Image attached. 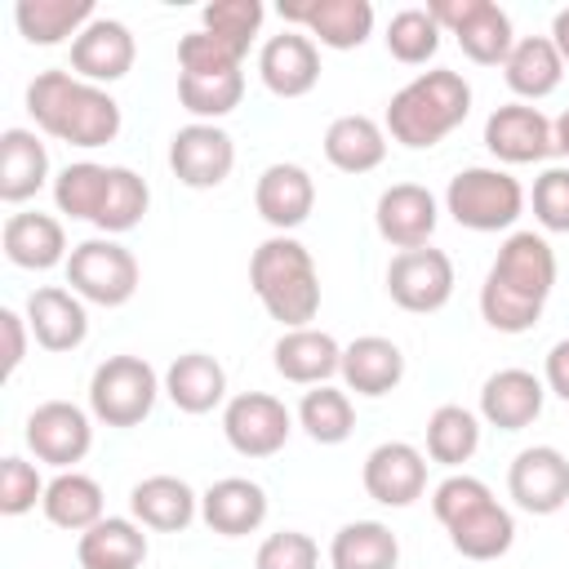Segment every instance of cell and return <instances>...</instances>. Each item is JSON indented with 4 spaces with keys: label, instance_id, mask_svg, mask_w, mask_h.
Wrapping results in <instances>:
<instances>
[{
    "label": "cell",
    "instance_id": "cell-1",
    "mask_svg": "<svg viewBox=\"0 0 569 569\" xmlns=\"http://www.w3.org/2000/svg\"><path fill=\"white\" fill-rule=\"evenodd\" d=\"M556 289V249L542 231H511L480 284V316L498 333H529Z\"/></svg>",
    "mask_w": 569,
    "mask_h": 569
},
{
    "label": "cell",
    "instance_id": "cell-2",
    "mask_svg": "<svg viewBox=\"0 0 569 569\" xmlns=\"http://www.w3.org/2000/svg\"><path fill=\"white\" fill-rule=\"evenodd\" d=\"M27 111L36 129H44L49 138L67 147H84V151L107 147L120 133V102L102 84H89L62 67L36 71V80L27 84Z\"/></svg>",
    "mask_w": 569,
    "mask_h": 569
},
{
    "label": "cell",
    "instance_id": "cell-3",
    "mask_svg": "<svg viewBox=\"0 0 569 569\" xmlns=\"http://www.w3.org/2000/svg\"><path fill=\"white\" fill-rule=\"evenodd\" d=\"M467 116H471V84L462 80V71L431 67L391 93L382 129L391 142H400L409 151H427V147L445 142Z\"/></svg>",
    "mask_w": 569,
    "mask_h": 569
},
{
    "label": "cell",
    "instance_id": "cell-4",
    "mask_svg": "<svg viewBox=\"0 0 569 569\" xmlns=\"http://www.w3.org/2000/svg\"><path fill=\"white\" fill-rule=\"evenodd\" d=\"M249 284L271 320L284 329H302L320 311V271L302 240L267 236L249 258Z\"/></svg>",
    "mask_w": 569,
    "mask_h": 569
},
{
    "label": "cell",
    "instance_id": "cell-5",
    "mask_svg": "<svg viewBox=\"0 0 569 569\" xmlns=\"http://www.w3.org/2000/svg\"><path fill=\"white\" fill-rule=\"evenodd\" d=\"M445 213L467 231H511L525 213V187L498 164H471L449 178Z\"/></svg>",
    "mask_w": 569,
    "mask_h": 569
},
{
    "label": "cell",
    "instance_id": "cell-6",
    "mask_svg": "<svg viewBox=\"0 0 569 569\" xmlns=\"http://www.w3.org/2000/svg\"><path fill=\"white\" fill-rule=\"evenodd\" d=\"M164 378L142 356H107L89 378V413L107 427H138L151 418Z\"/></svg>",
    "mask_w": 569,
    "mask_h": 569
},
{
    "label": "cell",
    "instance_id": "cell-7",
    "mask_svg": "<svg viewBox=\"0 0 569 569\" xmlns=\"http://www.w3.org/2000/svg\"><path fill=\"white\" fill-rule=\"evenodd\" d=\"M67 284L93 307H124L138 293V258L116 236H93L71 244Z\"/></svg>",
    "mask_w": 569,
    "mask_h": 569
},
{
    "label": "cell",
    "instance_id": "cell-8",
    "mask_svg": "<svg viewBox=\"0 0 569 569\" xmlns=\"http://www.w3.org/2000/svg\"><path fill=\"white\" fill-rule=\"evenodd\" d=\"M427 13L440 22V31L458 40V49L476 67H502L516 44L507 9H498L493 0H431Z\"/></svg>",
    "mask_w": 569,
    "mask_h": 569
},
{
    "label": "cell",
    "instance_id": "cell-9",
    "mask_svg": "<svg viewBox=\"0 0 569 569\" xmlns=\"http://www.w3.org/2000/svg\"><path fill=\"white\" fill-rule=\"evenodd\" d=\"M453 258L445 249H405L387 262V293L400 311L413 316H431L453 298Z\"/></svg>",
    "mask_w": 569,
    "mask_h": 569
},
{
    "label": "cell",
    "instance_id": "cell-10",
    "mask_svg": "<svg viewBox=\"0 0 569 569\" xmlns=\"http://www.w3.org/2000/svg\"><path fill=\"white\" fill-rule=\"evenodd\" d=\"M293 413L271 391H240L222 405V436L240 458H271L284 449Z\"/></svg>",
    "mask_w": 569,
    "mask_h": 569
},
{
    "label": "cell",
    "instance_id": "cell-11",
    "mask_svg": "<svg viewBox=\"0 0 569 569\" xmlns=\"http://www.w3.org/2000/svg\"><path fill=\"white\" fill-rule=\"evenodd\" d=\"M22 440L40 462L58 471H76V462H84V453L93 449V422L71 400H44L27 413Z\"/></svg>",
    "mask_w": 569,
    "mask_h": 569
},
{
    "label": "cell",
    "instance_id": "cell-12",
    "mask_svg": "<svg viewBox=\"0 0 569 569\" xmlns=\"http://www.w3.org/2000/svg\"><path fill=\"white\" fill-rule=\"evenodd\" d=\"M169 169L191 191H213L236 169V142L222 124L191 120L169 138Z\"/></svg>",
    "mask_w": 569,
    "mask_h": 569
},
{
    "label": "cell",
    "instance_id": "cell-13",
    "mask_svg": "<svg viewBox=\"0 0 569 569\" xmlns=\"http://www.w3.org/2000/svg\"><path fill=\"white\" fill-rule=\"evenodd\" d=\"M507 493L529 516H556L569 507V458L556 445H529L507 467Z\"/></svg>",
    "mask_w": 569,
    "mask_h": 569
},
{
    "label": "cell",
    "instance_id": "cell-14",
    "mask_svg": "<svg viewBox=\"0 0 569 569\" xmlns=\"http://www.w3.org/2000/svg\"><path fill=\"white\" fill-rule=\"evenodd\" d=\"M284 27L307 31L325 49H360L373 36V4L369 0H280Z\"/></svg>",
    "mask_w": 569,
    "mask_h": 569
},
{
    "label": "cell",
    "instance_id": "cell-15",
    "mask_svg": "<svg viewBox=\"0 0 569 569\" xmlns=\"http://www.w3.org/2000/svg\"><path fill=\"white\" fill-rule=\"evenodd\" d=\"M365 493L382 507H409L427 493V453L409 440H382L365 453L360 467Z\"/></svg>",
    "mask_w": 569,
    "mask_h": 569
},
{
    "label": "cell",
    "instance_id": "cell-16",
    "mask_svg": "<svg viewBox=\"0 0 569 569\" xmlns=\"http://www.w3.org/2000/svg\"><path fill=\"white\" fill-rule=\"evenodd\" d=\"M485 147L502 164H538L556 151L551 120L533 102H502L485 120Z\"/></svg>",
    "mask_w": 569,
    "mask_h": 569
},
{
    "label": "cell",
    "instance_id": "cell-17",
    "mask_svg": "<svg viewBox=\"0 0 569 569\" xmlns=\"http://www.w3.org/2000/svg\"><path fill=\"white\" fill-rule=\"evenodd\" d=\"M436 222H440V204H436V196H431L422 182H391V187L378 196V204H373V227H378V236H382L387 244H396L400 253L431 244Z\"/></svg>",
    "mask_w": 569,
    "mask_h": 569
},
{
    "label": "cell",
    "instance_id": "cell-18",
    "mask_svg": "<svg viewBox=\"0 0 569 569\" xmlns=\"http://www.w3.org/2000/svg\"><path fill=\"white\" fill-rule=\"evenodd\" d=\"M253 209L267 227H276V236H289L293 227H302L316 209V182L302 164L293 160H276L258 173L253 182Z\"/></svg>",
    "mask_w": 569,
    "mask_h": 569
},
{
    "label": "cell",
    "instance_id": "cell-19",
    "mask_svg": "<svg viewBox=\"0 0 569 569\" xmlns=\"http://www.w3.org/2000/svg\"><path fill=\"white\" fill-rule=\"evenodd\" d=\"M258 76L276 98H302L320 84V44L298 27H284L258 49Z\"/></svg>",
    "mask_w": 569,
    "mask_h": 569
},
{
    "label": "cell",
    "instance_id": "cell-20",
    "mask_svg": "<svg viewBox=\"0 0 569 569\" xmlns=\"http://www.w3.org/2000/svg\"><path fill=\"white\" fill-rule=\"evenodd\" d=\"M138 44L133 31L120 18H93L76 40H71V71L89 84H111L133 71Z\"/></svg>",
    "mask_w": 569,
    "mask_h": 569
},
{
    "label": "cell",
    "instance_id": "cell-21",
    "mask_svg": "<svg viewBox=\"0 0 569 569\" xmlns=\"http://www.w3.org/2000/svg\"><path fill=\"white\" fill-rule=\"evenodd\" d=\"M0 244H4V258L22 271H53V267H67V258H71L62 222L40 209L9 213L0 227Z\"/></svg>",
    "mask_w": 569,
    "mask_h": 569
},
{
    "label": "cell",
    "instance_id": "cell-22",
    "mask_svg": "<svg viewBox=\"0 0 569 569\" xmlns=\"http://www.w3.org/2000/svg\"><path fill=\"white\" fill-rule=\"evenodd\" d=\"M27 325H31V338L44 347V351H76L84 338H89V311H84V298L62 289V284H40L31 289L27 298Z\"/></svg>",
    "mask_w": 569,
    "mask_h": 569
},
{
    "label": "cell",
    "instance_id": "cell-23",
    "mask_svg": "<svg viewBox=\"0 0 569 569\" xmlns=\"http://www.w3.org/2000/svg\"><path fill=\"white\" fill-rule=\"evenodd\" d=\"M271 365H276V373H280L284 382H293V387H325V382L342 369V347H338L333 333L302 325V329H284V333L276 338Z\"/></svg>",
    "mask_w": 569,
    "mask_h": 569
},
{
    "label": "cell",
    "instance_id": "cell-24",
    "mask_svg": "<svg viewBox=\"0 0 569 569\" xmlns=\"http://www.w3.org/2000/svg\"><path fill=\"white\" fill-rule=\"evenodd\" d=\"M267 489L249 476H222L200 493V520L222 538H244L267 520Z\"/></svg>",
    "mask_w": 569,
    "mask_h": 569
},
{
    "label": "cell",
    "instance_id": "cell-25",
    "mask_svg": "<svg viewBox=\"0 0 569 569\" xmlns=\"http://www.w3.org/2000/svg\"><path fill=\"white\" fill-rule=\"evenodd\" d=\"M547 400V382L529 369H498L480 387V418L498 431H525Z\"/></svg>",
    "mask_w": 569,
    "mask_h": 569
},
{
    "label": "cell",
    "instance_id": "cell-26",
    "mask_svg": "<svg viewBox=\"0 0 569 569\" xmlns=\"http://www.w3.org/2000/svg\"><path fill=\"white\" fill-rule=\"evenodd\" d=\"M129 516L156 533H182L200 516V493L182 476H147L129 489Z\"/></svg>",
    "mask_w": 569,
    "mask_h": 569
},
{
    "label": "cell",
    "instance_id": "cell-27",
    "mask_svg": "<svg viewBox=\"0 0 569 569\" xmlns=\"http://www.w3.org/2000/svg\"><path fill=\"white\" fill-rule=\"evenodd\" d=\"M342 387L356 391V396H387L400 387L405 378V351L382 338V333H365V338H351L342 347V369H338Z\"/></svg>",
    "mask_w": 569,
    "mask_h": 569
},
{
    "label": "cell",
    "instance_id": "cell-28",
    "mask_svg": "<svg viewBox=\"0 0 569 569\" xmlns=\"http://www.w3.org/2000/svg\"><path fill=\"white\" fill-rule=\"evenodd\" d=\"M502 80L520 102H538L560 89L565 80V58L551 44V36H520L502 62Z\"/></svg>",
    "mask_w": 569,
    "mask_h": 569
},
{
    "label": "cell",
    "instance_id": "cell-29",
    "mask_svg": "<svg viewBox=\"0 0 569 569\" xmlns=\"http://www.w3.org/2000/svg\"><path fill=\"white\" fill-rule=\"evenodd\" d=\"M80 569H138L147 560V533L133 516H102L76 538Z\"/></svg>",
    "mask_w": 569,
    "mask_h": 569
},
{
    "label": "cell",
    "instance_id": "cell-30",
    "mask_svg": "<svg viewBox=\"0 0 569 569\" xmlns=\"http://www.w3.org/2000/svg\"><path fill=\"white\" fill-rule=\"evenodd\" d=\"M325 160L338 173H369L387 160V129L373 116H338L325 129Z\"/></svg>",
    "mask_w": 569,
    "mask_h": 569
},
{
    "label": "cell",
    "instance_id": "cell-31",
    "mask_svg": "<svg viewBox=\"0 0 569 569\" xmlns=\"http://www.w3.org/2000/svg\"><path fill=\"white\" fill-rule=\"evenodd\" d=\"M49 182V151L36 129H4L0 133V200L27 204Z\"/></svg>",
    "mask_w": 569,
    "mask_h": 569
},
{
    "label": "cell",
    "instance_id": "cell-32",
    "mask_svg": "<svg viewBox=\"0 0 569 569\" xmlns=\"http://www.w3.org/2000/svg\"><path fill=\"white\" fill-rule=\"evenodd\" d=\"M164 396L182 413H213L227 400V369L209 351H187L164 369Z\"/></svg>",
    "mask_w": 569,
    "mask_h": 569
},
{
    "label": "cell",
    "instance_id": "cell-33",
    "mask_svg": "<svg viewBox=\"0 0 569 569\" xmlns=\"http://www.w3.org/2000/svg\"><path fill=\"white\" fill-rule=\"evenodd\" d=\"M511 542H516V516L498 498L471 507L449 525V547L462 560H498L511 551Z\"/></svg>",
    "mask_w": 569,
    "mask_h": 569
},
{
    "label": "cell",
    "instance_id": "cell-34",
    "mask_svg": "<svg viewBox=\"0 0 569 569\" xmlns=\"http://www.w3.org/2000/svg\"><path fill=\"white\" fill-rule=\"evenodd\" d=\"M44 520L67 529V533H84L93 529L107 511H102V485L84 471H58L49 485H44V502H40Z\"/></svg>",
    "mask_w": 569,
    "mask_h": 569
},
{
    "label": "cell",
    "instance_id": "cell-35",
    "mask_svg": "<svg viewBox=\"0 0 569 569\" xmlns=\"http://www.w3.org/2000/svg\"><path fill=\"white\" fill-rule=\"evenodd\" d=\"M93 0H18L13 22L27 44H62L67 36L76 40L93 22Z\"/></svg>",
    "mask_w": 569,
    "mask_h": 569
},
{
    "label": "cell",
    "instance_id": "cell-36",
    "mask_svg": "<svg viewBox=\"0 0 569 569\" xmlns=\"http://www.w3.org/2000/svg\"><path fill=\"white\" fill-rule=\"evenodd\" d=\"M333 569H396L400 542L382 520H347L329 542Z\"/></svg>",
    "mask_w": 569,
    "mask_h": 569
},
{
    "label": "cell",
    "instance_id": "cell-37",
    "mask_svg": "<svg viewBox=\"0 0 569 569\" xmlns=\"http://www.w3.org/2000/svg\"><path fill=\"white\" fill-rule=\"evenodd\" d=\"M480 449V418L462 405H440L427 418V458L440 467H462Z\"/></svg>",
    "mask_w": 569,
    "mask_h": 569
},
{
    "label": "cell",
    "instance_id": "cell-38",
    "mask_svg": "<svg viewBox=\"0 0 569 569\" xmlns=\"http://www.w3.org/2000/svg\"><path fill=\"white\" fill-rule=\"evenodd\" d=\"M298 427L316 440V445H342L356 431V405L347 396V387H311L298 405Z\"/></svg>",
    "mask_w": 569,
    "mask_h": 569
},
{
    "label": "cell",
    "instance_id": "cell-39",
    "mask_svg": "<svg viewBox=\"0 0 569 569\" xmlns=\"http://www.w3.org/2000/svg\"><path fill=\"white\" fill-rule=\"evenodd\" d=\"M107 178H111V164H98V160H76L67 169H58L53 173V204H58V213L93 222L98 209H102V196H107Z\"/></svg>",
    "mask_w": 569,
    "mask_h": 569
},
{
    "label": "cell",
    "instance_id": "cell-40",
    "mask_svg": "<svg viewBox=\"0 0 569 569\" xmlns=\"http://www.w3.org/2000/svg\"><path fill=\"white\" fill-rule=\"evenodd\" d=\"M147 204H151L147 182H142L129 164H111L107 196H102V209H98L93 227H98L102 236H124V231H133V227L147 218Z\"/></svg>",
    "mask_w": 569,
    "mask_h": 569
},
{
    "label": "cell",
    "instance_id": "cell-41",
    "mask_svg": "<svg viewBox=\"0 0 569 569\" xmlns=\"http://www.w3.org/2000/svg\"><path fill=\"white\" fill-rule=\"evenodd\" d=\"M440 22L427 13V4H409V9H400V13H391V22H387V53L396 58V62H405V67H422V62H431L436 58V49H440Z\"/></svg>",
    "mask_w": 569,
    "mask_h": 569
},
{
    "label": "cell",
    "instance_id": "cell-42",
    "mask_svg": "<svg viewBox=\"0 0 569 569\" xmlns=\"http://www.w3.org/2000/svg\"><path fill=\"white\" fill-rule=\"evenodd\" d=\"M244 98V71H222V76H178V102L204 120L218 124L222 116H231Z\"/></svg>",
    "mask_w": 569,
    "mask_h": 569
},
{
    "label": "cell",
    "instance_id": "cell-43",
    "mask_svg": "<svg viewBox=\"0 0 569 569\" xmlns=\"http://www.w3.org/2000/svg\"><path fill=\"white\" fill-rule=\"evenodd\" d=\"M262 18H267V9H262L258 0H213V4H204V13H200L204 31H213L218 40H227V44L240 49V53H249V44H253Z\"/></svg>",
    "mask_w": 569,
    "mask_h": 569
},
{
    "label": "cell",
    "instance_id": "cell-44",
    "mask_svg": "<svg viewBox=\"0 0 569 569\" xmlns=\"http://www.w3.org/2000/svg\"><path fill=\"white\" fill-rule=\"evenodd\" d=\"M240 62H244V53L204 27H196L178 40V76H222V71H240Z\"/></svg>",
    "mask_w": 569,
    "mask_h": 569
},
{
    "label": "cell",
    "instance_id": "cell-45",
    "mask_svg": "<svg viewBox=\"0 0 569 569\" xmlns=\"http://www.w3.org/2000/svg\"><path fill=\"white\" fill-rule=\"evenodd\" d=\"M36 502H44V480L36 462L18 453L0 458V516H27Z\"/></svg>",
    "mask_w": 569,
    "mask_h": 569
},
{
    "label": "cell",
    "instance_id": "cell-46",
    "mask_svg": "<svg viewBox=\"0 0 569 569\" xmlns=\"http://www.w3.org/2000/svg\"><path fill=\"white\" fill-rule=\"evenodd\" d=\"M253 569H320V547L302 529L267 533L258 556H253Z\"/></svg>",
    "mask_w": 569,
    "mask_h": 569
},
{
    "label": "cell",
    "instance_id": "cell-47",
    "mask_svg": "<svg viewBox=\"0 0 569 569\" xmlns=\"http://www.w3.org/2000/svg\"><path fill=\"white\" fill-rule=\"evenodd\" d=\"M489 498H493V489H489L480 476L453 471V476H445V480L431 489V511H436V520L449 529L458 516H467L471 507H480V502H489Z\"/></svg>",
    "mask_w": 569,
    "mask_h": 569
},
{
    "label": "cell",
    "instance_id": "cell-48",
    "mask_svg": "<svg viewBox=\"0 0 569 569\" xmlns=\"http://www.w3.org/2000/svg\"><path fill=\"white\" fill-rule=\"evenodd\" d=\"M533 218L542 231H569V169L551 164L533 178Z\"/></svg>",
    "mask_w": 569,
    "mask_h": 569
},
{
    "label": "cell",
    "instance_id": "cell-49",
    "mask_svg": "<svg viewBox=\"0 0 569 569\" xmlns=\"http://www.w3.org/2000/svg\"><path fill=\"white\" fill-rule=\"evenodd\" d=\"M0 333H4V373L13 378L18 365L27 360V333H31V325L13 307H0Z\"/></svg>",
    "mask_w": 569,
    "mask_h": 569
},
{
    "label": "cell",
    "instance_id": "cell-50",
    "mask_svg": "<svg viewBox=\"0 0 569 569\" xmlns=\"http://www.w3.org/2000/svg\"><path fill=\"white\" fill-rule=\"evenodd\" d=\"M542 382H547L551 396H560V400L569 405V338H560V342L547 351V360H542Z\"/></svg>",
    "mask_w": 569,
    "mask_h": 569
},
{
    "label": "cell",
    "instance_id": "cell-51",
    "mask_svg": "<svg viewBox=\"0 0 569 569\" xmlns=\"http://www.w3.org/2000/svg\"><path fill=\"white\" fill-rule=\"evenodd\" d=\"M551 44H556L560 58L569 62V9H556V18H551Z\"/></svg>",
    "mask_w": 569,
    "mask_h": 569
},
{
    "label": "cell",
    "instance_id": "cell-52",
    "mask_svg": "<svg viewBox=\"0 0 569 569\" xmlns=\"http://www.w3.org/2000/svg\"><path fill=\"white\" fill-rule=\"evenodd\" d=\"M551 138H556V151L569 156V107L560 111V120H551Z\"/></svg>",
    "mask_w": 569,
    "mask_h": 569
}]
</instances>
